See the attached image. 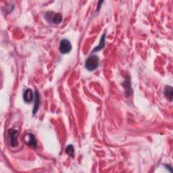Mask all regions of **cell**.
Returning a JSON list of instances; mask_svg holds the SVG:
<instances>
[{
  "mask_svg": "<svg viewBox=\"0 0 173 173\" xmlns=\"http://www.w3.org/2000/svg\"><path fill=\"white\" fill-rule=\"evenodd\" d=\"M99 57L98 56L93 55L89 57L85 62V68L89 71H93L98 67Z\"/></svg>",
  "mask_w": 173,
  "mask_h": 173,
  "instance_id": "1",
  "label": "cell"
},
{
  "mask_svg": "<svg viewBox=\"0 0 173 173\" xmlns=\"http://www.w3.org/2000/svg\"><path fill=\"white\" fill-rule=\"evenodd\" d=\"M105 37H106V34L104 33V34L102 36V38H101V40H100V43H99V45L98 46V47H96V48H94L93 52H98L99 50H100V49H103V48L104 47V45H105Z\"/></svg>",
  "mask_w": 173,
  "mask_h": 173,
  "instance_id": "9",
  "label": "cell"
},
{
  "mask_svg": "<svg viewBox=\"0 0 173 173\" xmlns=\"http://www.w3.org/2000/svg\"><path fill=\"white\" fill-rule=\"evenodd\" d=\"M23 99H24V101L26 103H30L33 100L34 95H33V91L31 89H27L25 91L24 94H23Z\"/></svg>",
  "mask_w": 173,
  "mask_h": 173,
  "instance_id": "5",
  "label": "cell"
},
{
  "mask_svg": "<svg viewBox=\"0 0 173 173\" xmlns=\"http://www.w3.org/2000/svg\"><path fill=\"white\" fill-rule=\"evenodd\" d=\"M172 94H173V90L172 87L166 86L164 89V95L171 102H172Z\"/></svg>",
  "mask_w": 173,
  "mask_h": 173,
  "instance_id": "8",
  "label": "cell"
},
{
  "mask_svg": "<svg viewBox=\"0 0 173 173\" xmlns=\"http://www.w3.org/2000/svg\"><path fill=\"white\" fill-rule=\"evenodd\" d=\"M45 17L48 21L52 22L56 25L60 23L62 21V16L61 14H59V13L55 14V13L53 12H48L45 14Z\"/></svg>",
  "mask_w": 173,
  "mask_h": 173,
  "instance_id": "2",
  "label": "cell"
},
{
  "mask_svg": "<svg viewBox=\"0 0 173 173\" xmlns=\"http://www.w3.org/2000/svg\"><path fill=\"white\" fill-rule=\"evenodd\" d=\"M35 106L34 108H33V115H35L36 114V112L38 111L39 107V102H40V98H39V93L37 90H36L35 92Z\"/></svg>",
  "mask_w": 173,
  "mask_h": 173,
  "instance_id": "7",
  "label": "cell"
},
{
  "mask_svg": "<svg viewBox=\"0 0 173 173\" xmlns=\"http://www.w3.org/2000/svg\"><path fill=\"white\" fill-rule=\"evenodd\" d=\"M72 49L71 43L67 39H63L60 43V52L62 54H68Z\"/></svg>",
  "mask_w": 173,
  "mask_h": 173,
  "instance_id": "3",
  "label": "cell"
},
{
  "mask_svg": "<svg viewBox=\"0 0 173 173\" xmlns=\"http://www.w3.org/2000/svg\"><path fill=\"white\" fill-rule=\"evenodd\" d=\"M66 152L69 156H74L75 149H74V148H73V146L72 145H68V147L66 148Z\"/></svg>",
  "mask_w": 173,
  "mask_h": 173,
  "instance_id": "10",
  "label": "cell"
},
{
  "mask_svg": "<svg viewBox=\"0 0 173 173\" xmlns=\"http://www.w3.org/2000/svg\"><path fill=\"white\" fill-rule=\"evenodd\" d=\"M18 131H15L14 129H12L8 131V135L12 147H16L18 145Z\"/></svg>",
  "mask_w": 173,
  "mask_h": 173,
  "instance_id": "4",
  "label": "cell"
},
{
  "mask_svg": "<svg viewBox=\"0 0 173 173\" xmlns=\"http://www.w3.org/2000/svg\"><path fill=\"white\" fill-rule=\"evenodd\" d=\"M27 139H25V141L26 142L30 147L32 148H36L37 147V141H36V139L35 137V136L32 133H29L27 135Z\"/></svg>",
  "mask_w": 173,
  "mask_h": 173,
  "instance_id": "6",
  "label": "cell"
}]
</instances>
